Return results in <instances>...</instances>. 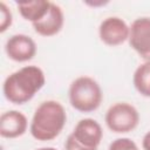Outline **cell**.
Returning <instances> with one entry per match:
<instances>
[{
    "label": "cell",
    "instance_id": "obj_11",
    "mask_svg": "<svg viewBox=\"0 0 150 150\" xmlns=\"http://www.w3.org/2000/svg\"><path fill=\"white\" fill-rule=\"evenodd\" d=\"M16 6L21 16L35 23L45 18L50 7V1L46 0H33V1H16Z\"/></svg>",
    "mask_w": 150,
    "mask_h": 150
},
{
    "label": "cell",
    "instance_id": "obj_3",
    "mask_svg": "<svg viewBox=\"0 0 150 150\" xmlns=\"http://www.w3.org/2000/svg\"><path fill=\"white\" fill-rule=\"evenodd\" d=\"M70 105L80 112H91L96 110L103 98L100 84L90 76H80L69 86Z\"/></svg>",
    "mask_w": 150,
    "mask_h": 150
},
{
    "label": "cell",
    "instance_id": "obj_5",
    "mask_svg": "<svg viewBox=\"0 0 150 150\" xmlns=\"http://www.w3.org/2000/svg\"><path fill=\"white\" fill-rule=\"evenodd\" d=\"M128 40L130 47L145 62H150V18L143 16L134 20Z\"/></svg>",
    "mask_w": 150,
    "mask_h": 150
},
{
    "label": "cell",
    "instance_id": "obj_10",
    "mask_svg": "<svg viewBox=\"0 0 150 150\" xmlns=\"http://www.w3.org/2000/svg\"><path fill=\"white\" fill-rule=\"evenodd\" d=\"M63 22H64V16L61 7L54 2H50L49 11L45 15V18L32 25L34 30L39 35L49 38V36L56 35L62 29Z\"/></svg>",
    "mask_w": 150,
    "mask_h": 150
},
{
    "label": "cell",
    "instance_id": "obj_2",
    "mask_svg": "<svg viewBox=\"0 0 150 150\" xmlns=\"http://www.w3.org/2000/svg\"><path fill=\"white\" fill-rule=\"evenodd\" d=\"M66 122L67 114L63 105L57 101L48 100L35 109L29 131L38 141H52L61 134Z\"/></svg>",
    "mask_w": 150,
    "mask_h": 150
},
{
    "label": "cell",
    "instance_id": "obj_4",
    "mask_svg": "<svg viewBox=\"0 0 150 150\" xmlns=\"http://www.w3.org/2000/svg\"><path fill=\"white\" fill-rule=\"evenodd\" d=\"M138 123L139 114L137 109L127 102H117L105 112V124L116 134L130 132L138 125Z\"/></svg>",
    "mask_w": 150,
    "mask_h": 150
},
{
    "label": "cell",
    "instance_id": "obj_8",
    "mask_svg": "<svg viewBox=\"0 0 150 150\" xmlns=\"http://www.w3.org/2000/svg\"><path fill=\"white\" fill-rule=\"evenodd\" d=\"M71 135L83 145L97 148L103 137L101 124L94 118H82L75 125Z\"/></svg>",
    "mask_w": 150,
    "mask_h": 150
},
{
    "label": "cell",
    "instance_id": "obj_14",
    "mask_svg": "<svg viewBox=\"0 0 150 150\" xmlns=\"http://www.w3.org/2000/svg\"><path fill=\"white\" fill-rule=\"evenodd\" d=\"M108 150H138V148L132 139L128 137H122L112 141Z\"/></svg>",
    "mask_w": 150,
    "mask_h": 150
},
{
    "label": "cell",
    "instance_id": "obj_9",
    "mask_svg": "<svg viewBox=\"0 0 150 150\" xmlns=\"http://www.w3.org/2000/svg\"><path fill=\"white\" fill-rule=\"evenodd\" d=\"M28 127L27 117L18 110H8L0 116V135L4 138L22 136Z\"/></svg>",
    "mask_w": 150,
    "mask_h": 150
},
{
    "label": "cell",
    "instance_id": "obj_12",
    "mask_svg": "<svg viewBox=\"0 0 150 150\" xmlns=\"http://www.w3.org/2000/svg\"><path fill=\"white\" fill-rule=\"evenodd\" d=\"M135 89L145 97H150V62L139 64L132 76Z\"/></svg>",
    "mask_w": 150,
    "mask_h": 150
},
{
    "label": "cell",
    "instance_id": "obj_6",
    "mask_svg": "<svg viewBox=\"0 0 150 150\" xmlns=\"http://www.w3.org/2000/svg\"><path fill=\"white\" fill-rule=\"evenodd\" d=\"M130 27L118 16L105 18L98 27V35L103 43L115 47L129 39Z\"/></svg>",
    "mask_w": 150,
    "mask_h": 150
},
{
    "label": "cell",
    "instance_id": "obj_1",
    "mask_svg": "<svg viewBox=\"0 0 150 150\" xmlns=\"http://www.w3.org/2000/svg\"><path fill=\"white\" fill-rule=\"evenodd\" d=\"M46 76L38 66H25L6 77L2 91L7 101L14 104H25L45 86Z\"/></svg>",
    "mask_w": 150,
    "mask_h": 150
},
{
    "label": "cell",
    "instance_id": "obj_16",
    "mask_svg": "<svg viewBox=\"0 0 150 150\" xmlns=\"http://www.w3.org/2000/svg\"><path fill=\"white\" fill-rule=\"evenodd\" d=\"M142 146H143V150H150V131H148L143 139H142Z\"/></svg>",
    "mask_w": 150,
    "mask_h": 150
},
{
    "label": "cell",
    "instance_id": "obj_17",
    "mask_svg": "<svg viewBox=\"0 0 150 150\" xmlns=\"http://www.w3.org/2000/svg\"><path fill=\"white\" fill-rule=\"evenodd\" d=\"M86 4L87 5H90V6H94V7H96V6H102V5H105V4H108V1H98V2H91V1H86Z\"/></svg>",
    "mask_w": 150,
    "mask_h": 150
},
{
    "label": "cell",
    "instance_id": "obj_13",
    "mask_svg": "<svg viewBox=\"0 0 150 150\" xmlns=\"http://www.w3.org/2000/svg\"><path fill=\"white\" fill-rule=\"evenodd\" d=\"M13 21V16H12V12L11 9L7 7V5L1 1L0 2V32L4 33L7 30V28H9V26L12 25Z\"/></svg>",
    "mask_w": 150,
    "mask_h": 150
},
{
    "label": "cell",
    "instance_id": "obj_7",
    "mask_svg": "<svg viewBox=\"0 0 150 150\" xmlns=\"http://www.w3.org/2000/svg\"><path fill=\"white\" fill-rule=\"evenodd\" d=\"M5 50L11 60L26 62L35 56L36 45L35 41L26 34H14L6 41Z\"/></svg>",
    "mask_w": 150,
    "mask_h": 150
},
{
    "label": "cell",
    "instance_id": "obj_15",
    "mask_svg": "<svg viewBox=\"0 0 150 150\" xmlns=\"http://www.w3.org/2000/svg\"><path fill=\"white\" fill-rule=\"evenodd\" d=\"M64 149L66 150H97V148H89V146H86V145L81 144L71 134L66 139Z\"/></svg>",
    "mask_w": 150,
    "mask_h": 150
},
{
    "label": "cell",
    "instance_id": "obj_18",
    "mask_svg": "<svg viewBox=\"0 0 150 150\" xmlns=\"http://www.w3.org/2000/svg\"><path fill=\"white\" fill-rule=\"evenodd\" d=\"M35 150H57L53 146H45V148H39V149H35Z\"/></svg>",
    "mask_w": 150,
    "mask_h": 150
}]
</instances>
